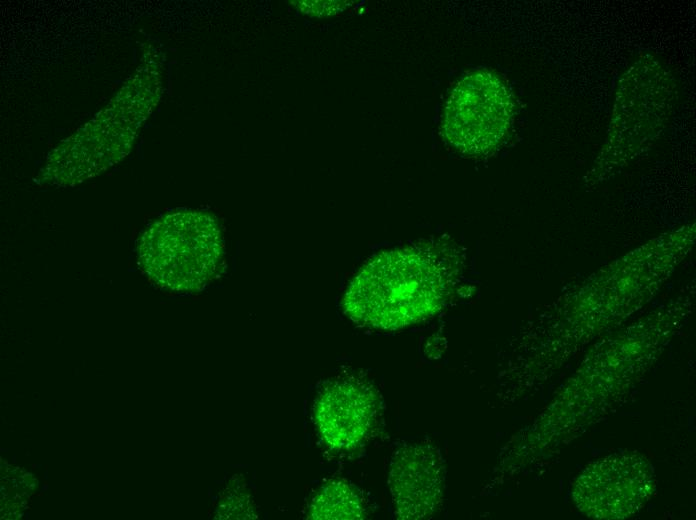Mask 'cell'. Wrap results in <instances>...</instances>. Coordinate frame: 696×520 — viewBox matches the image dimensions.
I'll return each instance as SVG.
<instances>
[{
  "label": "cell",
  "instance_id": "7",
  "mask_svg": "<svg viewBox=\"0 0 696 520\" xmlns=\"http://www.w3.org/2000/svg\"><path fill=\"white\" fill-rule=\"evenodd\" d=\"M389 486L399 518L431 516L442 501L443 466L438 451L424 444L400 448L391 463Z\"/></svg>",
  "mask_w": 696,
  "mask_h": 520
},
{
  "label": "cell",
  "instance_id": "2",
  "mask_svg": "<svg viewBox=\"0 0 696 520\" xmlns=\"http://www.w3.org/2000/svg\"><path fill=\"white\" fill-rule=\"evenodd\" d=\"M445 285L434 260L416 251H389L372 258L352 279L343 307L361 325L394 330L434 314Z\"/></svg>",
  "mask_w": 696,
  "mask_h": 520
},
{
  "label": "cell",
  "instance_id": "9",
  "mask_svg": "<svg viewBox=\"0 0 696 520\" xmlns=\"http://www.w3.org/2000/svg\"><path fill=\"white\" fill-rule=\"evenodd\" d=\"M308 516L311 519H362L365 509L352 486L333 480L323 485L313 497Z\"/></svg>",
  "mask_w": 696,
  "mask_h": 520
},
{
  "label": "cell",
  "instance_id": "6",
  "mask_svg": "<svg viewBox=\"0 0 696 520\" xmlns=\"http://www.w3.org/2000/svg\"><path fill=\"white\" fill-rule=\"evenodd\" d=\"M655 488L651 464L638 454L600 459L579 475L573 487L577 508L593 519H623L648 501Z\"/></svg>",
  "mask_w": 696,
  "mask_h": 520
},
{
  "label": "cell",
  "instance_id": "5",
  "mask_svg": "<svg viewBox=\"0 0 696 520\" xmlns=\"http://www.w3.org/2000/svg\"><path fill=\"white\" fill-rule=\"evenodd\" d=\"M513 112V98L504 81L492 71L476 70L451 90L444 107L442 133L462 153L485 154L502 142Z\"/></svg>",
  "mask_w": 696,
  "mask_h": 520
},
{
  "label": "cell",
  "instance_id": "1",
  "mask_svg": "<svg viewBox=\"0 0 696 520\" xmlns=\"http://www.w3.org/2000/svg\"><path fill=\"white\" fill-rule=\"evenodd\" d=\"M161 68L156 51H147L110 103L48 154L39 181L72 187L125 158L142 124L159 102Z\"/></svg>",
  "mask_w": 696,
  "mask_h": 520
},
{
  "label": "cell",
  "instance_id": "3",
  "mask_svg": "<svg viewBox=\"0 0 696 520\" xmlns=\"http://www.w3.org/2000/svg\"><path fill=\"white\" fill-rule=\"evenodd\" d=\"M138 255L143 270L157 285L180 292L199 290L222 261L219 225L200 211L167 214L144 231Z\"/></svg>",
  "mask_w": 696,
  "mask_h": 520
},
{
  "label": "cell",
  "instance_id": "8",
  "mask_svg": "<svg viewBox=\"0 0 696 520\" xmlns=\"http://www.w3.org/2000/svg\"><path fill=\"white\" fill-rule=\"evenodd\" d=\"M376 413L372 390L353 380L331 383L319 394L314 420L324 442L336 450L356 447L367 436Z\"/></svg>",
  "mask_w": 696,
  "mask_h": 520
},
{
  "label": "cell",
  "instance_id": "4",
  "mask_svg": "<svg viewBox=\"0 0 696 520\" xmlns=\"http://www.w3.org/2000/svg\"><path fill=\"white\" fill-rule=\"evenodd\" d=\"M675 102L674 80L658 60L634 62L619 81L599 168L632 157L666 127Z\"/></svg>",
  "mask_w": 696,
  "mask_h": 520
}]
</instances>
